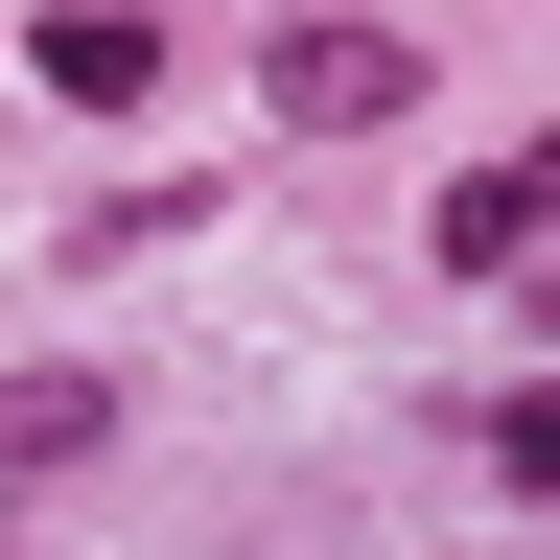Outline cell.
I'll list each match as a JSON object with an SVG mask.
<instances>
[{"instance_id": "6da1fadb", "label": "cell", "mask_w": 560, "mask_h": 560, "mask_svg": "<svg viewBox=\"0 0 560 560\" xmlns=\"http://www.w3.org/2000/svg\"><path fill=\"white\" fill-rule=\"evenodd\" d=\"M257 117H280V140H397V117H420V24H350V0H304V24L257 47Z\"/></svg>"}, {"instance_id": "7a4b0ae2", "label": "cell", "mask_w": 560, "mask_h": 560, "mask_svg": "<svg viewBox=\"0 0 560 560\" xmlns=\"http://www.w3.org/2000/svg\"><path fill=\"white\" fill-rule=\"evenodd\" d=\"M24 94L47 117H140V94H164V0H47V24H24Z\"/></svg>"}, {"instance_id": "3957f363", "label": "cell", "mask_w": 560, "mask_h": 560, "mask_svg": "<svg viewBox=\"0 0 560 560\" xmlns=\"http://www.w3.org/2000/svg\"><path fill=\"white\" fill-rule=\"evenodd\" d=\"M537 234H560V140H490V164L444 187V280H514Z\"/></svg>"}, {"instance_id": "277c9868", "label": "cell", "mask_w": 560, "mask_h": 560, "mask_svg": "<svg viewBox=\"0 0 560 560\" xmlns=\"http://www.w3.org/2000/svg\"><path fill=\"white\" fill-rule=\"evenodd\" d=\"M117 444V374H0V490L24 467H94Z\"/></svg>"}]
</instances>
